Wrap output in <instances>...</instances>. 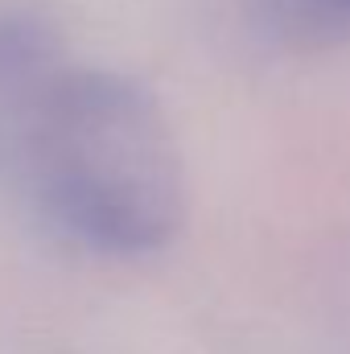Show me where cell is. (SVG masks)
Here are the masks:
<instances>
[{
  "label": "cell",
  "instance_id": "obj_1",
  "mask_svg": "<svg viewBox=\"0 0 350 354\" xmlns=\"http://www.w3.org/2000/svg\"><path fill=\"white\" fill-rule=\"evenodd\" d=\"M0 169L66 243L140 260L185 223V169L157 95L107 66H66L0 124Z\"/></svg>",
  "mask_w": 350,
  "mask_h": 354
},
{
  "label": "cell",
  "instance_id": "obj_2",
  "mask_svg": "<svg viewBox=\"0 0 350 354\" xmlns=\"http://www.w3.org/2000/svg\"><path fill=\"white\" fill-rule=\"evenodd\" d=\"M66 71L58 21L37 4H0V124Z\"/></svg>",
  "mask_w": 350,
  "mask_h": 354
},
{
  "label": "cell",
  "instance_id": "obj_3",
  "mask_svg": "<svg viewBox=\"0 0 350 354\" xmlns=\"http://www.w3.org/2000/svg\"><path fill=\"white\" fill-rule=\"evenodd\" d=\"M268 29L293 50H330L350 37V0H260Z\"/></svg>",
  "mask_w": 350,
  "mask_h": 354
}]
</instances>
